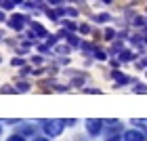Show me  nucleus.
<instances>
[{
    "label": "nucleus",
    "instance_id": "obj_4",
    "mask_svg": "<svg viewBox=\"0 0 147 141\" xmlns=\"http://www.w3.org/2000/svg\"><path fill=\"white\" fill-rule=\"evenodd\" d=\"M38 141H46V139H38Z\"/></svg>",
    "mask_w": 147,
    "mask_h": 141
},
{
    "label": "nucleus",
    "instance_id": "obj_5",
    "mask_svg": "<svg viewBox=\"0 0 147 141\" xmlns=\"http://www.w3.org/2000/svg\"><path fill=\"white\" fill-rule=\"evenodd\" d=\"M111 141H118V139H111Z\"/></svg>",
    "mask_w": 147,
    "mask_h": 141
},
{
    "label": "nucleus",
    "instance_id": "obj_2",
    "mask_svg": "<svg viewBox=\"0 0 147 141\" xmlns=\"http://www.w3.org/2000/svg\"><path fill=\"white\" fill-rule=\"evenodd\" d=\"M126 141H143V135L137 131H128L126 133Z\"/></svg>",
    "mask_w": 147,
    "mask_h": 141
},
{
    "label": "nucleus",
    "instance_id": "obj_1",
    "mask_svg": "<svg viewBox=\"0 0 147 141\" xmlns=\"http://www.w3.org/2000/svg\"><path fill=\"white\" fill-rule=\"evenodd\" d=\"M61 129H63V122H59V120H57V124H46V131H49L51 135H57Z\"/></svg>",
    "mask_w": 147,
    "mask_h": 141
},
{
    "label": "nucleus",
    "instance_id": "obj_3",
    "mask_svg": "<svg viewBox=\"0 0 147 141\" xmlns=\"http://www.w3.org/2000/svg\"><path fill=\"white\" fill-rule=\"evenodd\" d=\"M99 129H101V122H99V120H90L88 122V131L90 133H97Z\"/></svg>",
    "mask_w": 147,
    "mask_h": 141
}]
</instances>
